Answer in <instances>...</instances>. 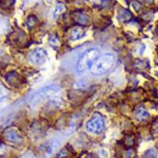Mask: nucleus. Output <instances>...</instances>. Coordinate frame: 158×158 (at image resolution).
Returning a JSON list of instances; mask_svg holds the SVG:
<instances>
[{"instance_id": "1", "label": "nucleus", "mask_w": 158, "mask_h": 158, "mask_svg": "<svg viewBox=\"0 0 158 158\" xmlns=\"http://www.w3.org/2000/svg\"><path fill=\"white\" fill-rule=\"evenodd\" d=\"M115 56L111 52H106L99 56L93 67L90 69V73L94 76H102L107 74L115 63Z\"/></svg>"}, {"instance_id": "2", "label": "nucleus", "mask_w": 158, "mask_h": 158, "mask_svg": "<svg viewBox=\"0 0 158 158\" xmlns=\"http://www.w3.org/2000/svg\"><path fill=\"white\" fill-rule=\"evenodd\" d=\"M100 52L97 48H89L81 56L76 64V72L78 74H84L86 70H90L97 58Z\"/></svg>"}, {"instance_id": "3", "label": "nucleus", "mask_w": 158, "mask_h": 158, "mask_svg": "<svg viewBox=\"0 0 158 158\" xmlns=\"http://www.w3.org/2000/svg\"><path fill=\"white\" fill-rule=\"evenodd\" d=\"M59 92H60V88L58 85H46V86L40 89L39 91L36 92L33 98H32L31 104L33 107L37 106L43 101H47V100H49L52 97L56 96Z\"/></svg>"}, {"instance_id": "4", "label": "nucleus", "mask_w": 158, "mask_h": 158, "mask_svg": "<svg viewBox=\"0 0 158 158\" xmlns=\"http://www.w3.org/2000/svg\"><path fill=\"white\" fill-rule=\"evenodd\" d=\"M29 59L32 63L37 66H40L46 63L48 59V52L44 48H38L33 49L29 53Z\"/></svg>"}, {"instance_id": "5", "label": "nucleus", "mask_w": 158, "mask_h": 158, "mask_svg": "<svg viewBox=\"0 0 158 158\" xmlns=\"http://www.w3.org/2000/svg\"><path fill=\"white\" fill-rule=\"evenodd\" d=\"M105 123L101 117H93L87 122L86 129L89 132L94 135H99L104 130Z\"/></svg>"}, {"instance_id": "6", "label": "nucleus", "mask_w": 158, "mask_h": 158, "mask_svg": "<svg viewBox=\"0 0 158 158\" xmlns=\"http://www.w3.org/2000/svg\"><path fill=\"white\" fill-rule=\"evenodd\" d=\"M4 137L6 141L11 143H22L23 137L15 129H8L4 132Z\"/></svg>"}, {"instance_id": "7", "label": "nucleus", "mask_w": 158, "mask_h": 158, "mask_svg": "<svg viewBox=\"0 0 158 158\" xmlns=\"http://www.w3.org/2000/svg\"><path fill=\"white\" fill-rule=\"evenodd\" d=\"M86 35V31L85 30V29L81 27H77L74 28V29H72L71 32L70 34V39L73 41L75 40H78L82 39Z\"/></svg>"}, {"instance_id": "8", "label": "nucleus", "mask_w": 158, "mask_h": 158, "mask_svg": "<svg viewBox=\"0 0 158 158\" xmlns=\"http://www.w3.org/2000/svg\"><path fill=\"white\" fill-rule=\"evenodd\" d=\"M149 117V113L147 110L144 108H138L135 111V118L140 121H143L147 119Z\"/></svg>"}, {"instance_id": "9", "label": "nucleus", "mask_w": 158, "mask_h": 158, "mask_svg": "<svg viewBox=\"0 0 158 158\" xmlns=\"http://www.w3.org/2000/svg\"><path fill=\"white\" fill-rule=\"evenodd\" d=\"M6 80L8 82V84L15 85L18 81V76L15 72H13V73L11 72V73H9L6 76Z\"/></svg>"}, {"instance_id": "10", "label": "nucleus", "mask_w": 158, "mask_h": 158, "mask_svg": "<svg viewBox=\"0 0 158 158\" xmlns=\"http://www.w3.org/2000/svg\"><path fill=\"white\" fill-rule=\"evenodd\" d=\"M65 10H66V7L63 3H58L55 8L54 12H53V17H54L55 19L59 18L64 12Z\"/></svg>"}, {"instance_id": "11", "label": "nucleus", "mask_w": 158, "mask_h": 158, "mask_svg": "<svg viewBox=\"0 0 158 158\" xmlns=\"http://www.w3.org/2000/svg\"><path fill=\"white\" fill-rule=\"evenodd\" d=\"M88 17L85 15H83V14L78 15V16H77V22H80V23L81 24H86L87 22H88Z\"/></svg>"}, {"instance_id": "12", "label": "nucleus", "mask_w": 158, "mask_h": 158, "mask_svg": "<svg viewBox=\"0 0 158 158\" xmlns=\"http://www.w3.org/2000/svg\"><path fill=\"white\" fill-rule=\"evenodd\" d=\"M6 91L3 85H2L0 83V102L3 101V99L6 97Z\"/></svg>"}, {"instance_id": "13", "label": "nucleus", "mask_w": 158, "mask_h": 158, "mask_svg": "<svg viewBox=\"0 0 158 158\" xmlns=\"http://www.w3.org/2000/svg\"><path fill=\"white\" fill-rule=\"evenodd\" d=\"M133 6L135 7V10H138L140 9V7H141V4L139 3L138 2H133Z\"/></svg>"}, {"instance_id": "14", "label": "nucleus", "mask_w": 158, "mask_h": 158, "mask_svg": "<svg viewBox=\"0 0 158 158\" xmlns=\"http://www.w3.org/2000/svg\"><path fill=\"white\" fill-rule=\"evenodd\" d=\"M146 1L148 2H153V0H146Z\"/></svg>"}]
</instances>
